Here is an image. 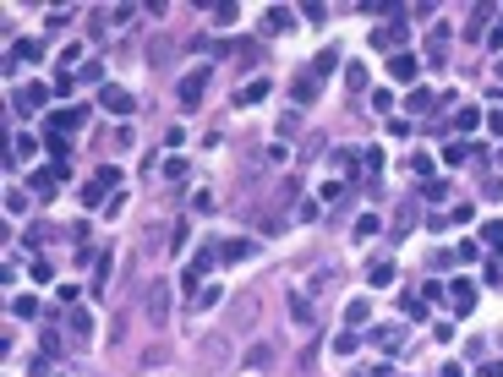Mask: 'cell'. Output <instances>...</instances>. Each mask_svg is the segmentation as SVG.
Instances as JSON below:
<instances>
[{
    "label": "cell",
    "instance_id": "obj_13",
    "mask_svg": "<svg viewBox=\"0 0 503 377\" xmlns=\"http://www.w3.org/2000/svg\"><path fill=\"white\" fill-rule=\"evenodd\" d=\"M492 17V6H476V11H471V28H465V39H482V22Z\"/></svg>",
    "mask_w": 503,
    "mask_h": 377
},
{
    "label": "cell",
    "instance_id": "obj_21",
    "mask_svg": "<svg viewBox=\"0 0 503 377\" xmlns=\"http://www.w3.org/2000/svg\"><path fill=\"white\" fill-rule=\"evenodd\" d=\"M71 328H77V334H93V317H88V312H77V306H71Z\"/></svg>",
    "mask_w": 503,
    "mask_h": 377
},
{
    "label": "cell",
    "instance_id": "obj_5",
    "mask_svg": "<svg viewBox=\"0 0 503 377\" xmlns=\"http://www.w3.org/2000/svg\"><path fill=\"white\" fill-rule=\"evenodd\" d=\"M449 301H454V312H471V306H476V285H471V279H454V285H449Z\"/></svg>",
    "mask_w": 503,
    "mask_h": 377
},
{
    "label": "cell",
    "instance_id": "obj_20",
    "mask_svg": "<svg viewBox=\"0 0 503 377\" xmlns=\"http://www.w3.org/2000/svg\"><path fill=\"white\" fill-rule=\"evenodd\" d=\"M367 312H372V306H367L361 295H356V301H350V306H345V317H350V323H367Z\"/></svg>",
    "mask_w": 503,
    "mask_h": 377
},
{
    "label": "cell",
    "instance_id": "obj_8",
    "mask_svg": "<svg viewBox=\"0 0 503 377\" xmlns=\"http://www.w3.org/2000/svg\"><path fill=\"white\" fill-rule=\"evenodd\" d=\"M290 28H295V11H285V6H273L263 17V33H290Z\"/></svg>",
    "mask_w": 503,
    "mask_h": 377
},
{
    "label": "cell",
    "instance_id": "obj_17",
    "mask_svg": "<svg viewBox=\"0 0 503 377\" xmlns=\"http://www.w3.org/2000/svg\"><path fill=\"white\" fill-rule=\"evenodd\" d=\"M83 121V109H61V115H49V126H55V131H61V126H77Z\"/></svg>",
    "mask_w": 503,
    "mask_h": 377
},
{
    "label": "cell",
    "instance_id": "obj_24",
    "mask_svg": "<svg viewBox=\"0 0 503 377\" xmlns=\"http://www.w3.org/2000/svg\"><path fill=\"white\" fill-rule=\"evenodd\" d=\"M268 361H273V350H268V345H257V350L247 356V366H268Z\"/></svg>",
    "mask_w": 503,
    "mask_h": 377
},
{
    "label": "cell",
    "instance_id": "obj_19",
    "mask_svg": "<svg viewBox=\"0 0 503 377\" xmlns=\"http://www.w3.org/2000/svg\"><path fill=\"white\" fill-rule=\"evenodd\" d=\"M476 126H482V109H476V104L460 109V131H476Z\"/></svg>",
    "mask_w": 503,
    "mask_h": 377
},
{
    "label": "cell",
    "instance_id": "obj_7",
    "mask_svg": "<svg viewBox=\"0 0 503 377\" xmlns=\"http://www.w3.org/2000/svg\"><path fill=\"white\" fill-rule=\"evenodd\" d=\"M389 77H394V83H416V55H405V49H399L394 61H389Z\"/></svg>",
    "mask_w": 503,
    "mask_h": 377
},
{
    "label": "cell",
    "instance_id": "obj_2",
    "mask_svg": "<svg viewBox=\"0 0 503 377\" xmlns=\"http://www.w3.org/2000/svg\"><path fill=\"white\" fill-rule=\"evenodd\" d=\"M252 323H257V295H235L230 301V328H225V334H252Z\"/></svg>",
    "mask_w": 503,
    "mask_h": 377
},
{
    "label": "cell",
    "instance_id": "obj_11",
    "mask_svg": "<svg viewBox=\"0 0 503 377\" xmlns=\"http://www.w3.org/2000/svg\"><path fill=\"white\" fill-rule=\"evenodd\" d=\"M252 241H219V257H225V263H241V257H252Z\"/></svg>",
    "mask_w": 503,
    "mask_h": 377
},
{
    "label": "cell",
    "instance_id": "obj_16",
    "mask_svg": "<svg viewBox=\"0 0 503 377\" xmlns=\"http://www.w3.org/2000/svg\"><path fill=\"white\" fill-rule=\"evenodd\" d=\"M263 93H268V83H252V88H241V93H235V104H257Z\"/></svg>",
    "mask_w": 503,
    "mask_h": 377
},
{
    "label": "cell",
    "instance_id": "obj_3",
    "mask_svg": "<svg viewBox=\"0 0 503 377\" xmlns=\"http://www.w3.org/2000/svg\"><path fill=\"white\" fill-rule=\"evenodd\" d=\"M143 306H148V317H153V323H165V317H170V285H159V279H153V285H148V295H143Z\"/></svg>",
    "mask_w": 503,
    "mask_h": 377
},
{
    "label": "cell",
    "instance_id": "obj_23",
    "mask_svg": "<svg viewBox=\"0 0 503 377\" xmlns=\"http://www.w3.org/2000/svg\"><path fill=\"white\" fill-rule=\"evenodd\" d=\"M367 279H372V285H389V279H394V268H389V263H372V273H367Z\"/></svg>",
    "mask_w": 503,
    "mask_h": 377
},
{
    "label": "cell",
    "instance_id": "obj_14",
    "mask_svg": "<svg viewBox=\"0 0 503 377\" xmlns=\"http://www.w3.org/2000/svg\"><path fill=\"white\" fill-rule=\"evenodd\" d=\"M44 104V88H22L17 93V109H39Z\"/></svg>",
    "mask_w": 503,
    "mask_h": 377
},
{
    "label": "cell",
    "instance_id": "obj_10",
    "mask_svg": "<svg viewBox=\"0 0 503 377\" xmlns=\"http://www.w3.org/2000/svg\"><path fill=\"white\" fill-rule=\"evenodd\" d=\"M99 99H105V109H115V115H131V93H121V88H105Z\"/></svg>",
    "mask_w": 503,
    "mask_h": 377
},
{
    "label": "cell",
    "instance_id": "obj_22",
    "mask_svg": "<svg viewBox=\"0 0 503 377\" xmlns=\"http://www.w3.org/2000/svg\"><path fill=\"white\" fill-rule=\"evenodd\" d=\"M301 131V115H279V137H295Z\"/></svg>",
    "mask_w": 503,
    "mask_h": 377
},
{
    "label": "cell",
    "instance_id": "obj_18",
    "mask_svg": "<svg viewBox=\"0 0 503 377\" xmlns=\"http://www.w3.org/2000/svg\"><path fill=\"white\" fill-rule=\"evenodd\" d=\"M432 104H438L432 93H421V88H416V93H410V115H421V109H432Z\"/></svg>",
    "mask_w": 503,
    "mask_h": 377
},
{
    "label": "cell",
    "instance_id": "obj_9",
    "mask_svg": "<svg viewBox=\"0 0 503 377\" xmlns=\"http://www.w3.org/2000/svg\"><path fill=\"white\" fill-rule=\"evenodd\" d=\"M203 88H208V71H197V77H181V104H197V99H203Z\"/></svg>",
    "mask_w": 503,
    "mask_h": 377
},
{
    "label": "cell",
    "instance_id": "obj_12",
    "mask_svg": "<svg viewBox=\"0 0 503 377\" xmlns=\"http://www.w3.org/2000/svg\"><path fill=\"white\" fill-rule=\"evenodd\" d=\"M148 61H153V66H170V61H175V39H159L153 49H148Z\"/></svg>",
    "mask_w": 503,
    "mask_h": 377
},
{
    "label": "cell",
    "instance_id": "obj_15",
    "mask_svg": "<svg viewBox=\"0 0 503 377\" xmlns=\"http://www.w3.org/2000/svg\"><path fill=\"white\" fill-rule=\"evenodd\" d=\"M482 246H503V219H492V225H482Z\"/></svg>",
    "mask_w": 503,
    "mask_h": 377
},
{
    "label": "cell",
    "instance_id": "obj_6",
    "mask_svg": "<svg viewBox=\"0 0 503 377\" xmlns=\"http://www.w3.org/2000/svg\"><path fill=\"white\" fill-rule=\"evenodd\" d=\"M372 339L389 350V356H399V350H405V328H399V323H383V328H372Z\"/></svg>",
    "mask_w": 503,
    "mask_h": 377
},
{
    "label": "cell",
    "instance_id": "obj_1",
    "mask_svg": "<svg viewBox=\"0 0 503 377\" xmlns=\"http://www.w3.org/2000/svg\"><path fill=\"white\" fill-rule=\"evenodd\" d=\"M197 356L208 361L213 372H225L230 356H235V334H203V339H197Z\"/></svg>",
    "mask_w": 503,
    "mask_h": 377
},
{
    "label": "cell",
    "instance_id": "obj_4",
    "mask_svg": "<svg viewBox=\"0 0 503 377\" xmlns=\"http://www.w3.org/2000/svg\"><path fill=\"white\" fill-rule=\"evenodd\" d=\"M405 33H410V28H405V17H389V28H377V33H372V44H377V49H394V55H399Z\"/></svg>",
    "mask_w": 503,
    "mask_h": 377
},
{
    "label": "cell",
    "instance_id": "obj_25",
    "mask_svg": "<svg viewBox=\"0 0 503 377\" xmlns=\"http://www.w3.org/2000/svg\"><path fill=\"white\" fill-rule=\"evenodd\" d=\"M492 44H498V49H503V17H498V28H492Z\"/></svg>",
    "mask_w": 503,
    "mask_h": 377
}]
</instances>
